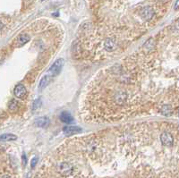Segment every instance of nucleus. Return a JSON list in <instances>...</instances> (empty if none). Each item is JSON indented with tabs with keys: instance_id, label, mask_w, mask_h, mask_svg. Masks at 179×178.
<instances>
[{
	"instance_id": "obj_1",
	"label": "nucleus",
	"mask_w": 179,
	"mask_h": 178,
	"mask_svg": "<svg viewBox=\"0 0 179 178\" xmlns=\"http://www.w3.org/2000/svg\"><path fill=\"white\" fill-rule=\"evenodd\" d=\"M64 64H65V61H64V59H62V58H60V59H57L52 65H51V67L49 68V75H50L52 78L53 77H55V76H57L60 72H61V70H62V68H63V66H64Z\"/></svg>"
},
{
	"instance_id": "obj_8",
	"label": "nucleus",
	"mask_w": 179,
	"mask_h": 178,
	"mask_svg": "<svg viewBox=\"0 0 179 178\" xmlns=\"http://www.w3.org/2000/svg\"><path fill=\"white\" fill-rule=\"evenodd\" d=\"M51 79H52V77L49 74L42 77V79L40 82V89H43V88L47 87L49 84V82H51Z\"/></svg>"
},
{
	"instance_id": "obj_10",
	"label": "nucleus",
	"mask_w": 179,
	"mask_h": 178,
	"mask_svg": "<svg viewBox=\"0 0 179 178\" xmlns=\"http://www.w3.org/2000/svg\"><path fill=\"white\" fill-rule=\"evenodd\" d=\"M104 46H105V49H106L107 50H108V51H112V50H114L115 48H116V43H115V41H114L112 39L108 38V39L106 40Z\"/></svg>"
},
{
	"instance_id": "obj_9",
	"label": "nucleus",
	"mask_w": 179,
	"mask_h": 178,
	"mask_svg": "<svg viewBox=\"0 0 179 178\" xmlns=\"http://www.w3.org/2000/svg\"><path fill=\"white\" fill-rule=\"evenodd\" d=\"M126 99H127V95L124 94V93H118L115 97L116 103L117 105H123L126 101Z\"/></svg>"
},
{
	"instance_id": "obj_14",
	"label": "nucleus",
	"mask_w": 179,
	"mask_h": 178,
	"mask_svg": "<svg viewBox=\"0 0 179 178\" xmlns=\"http://www.w3.org/2000/svg\"><path fill=\"white\" fill-rule=\"evenodd\" d=\"M8 107H9V109L12 110V111L17 110V108H18V102H17L16 100H15V99L11 100V101L9 102V104H8Z\"/></svg>"
},
{
	"instance_id": "obj_11",
	"label": "nucleus",
	"mask_w": 179,
	"mask_h": 178,
	"mask_svg": "<svg viewBox=\"0 0 179 178\" xmlns=\"http://www.w3.org/2000/svg\"><path fill=\"white\" fill-rule=\"evenodd\" d=\"M16 140V136L15 134L11 133H6L0 135V141H10V140Z\"/></svg>"
},
{
	"instance_id": "obj_18",
	"label": "nucleus",
	"mask_w": 179,
	"mask_h": 178,
	"mask_svg": "<svg viewBox=\"0 0 179 178\" xmlns=\"http://www.w3.org/2000/svg\"><path fill=\"white\" fill-rule=\"evenodd\" d=\"M159 1H160L161 3H163V4L166 5L167 3H169V1H170V0H159Z\"/></svg>"
},
{
	"instance_id": "obj_20",
	"label": "nucleus",
	"mask_w": 179,
	"mask_h": 178,
	"mask_svg": "<svg viewBox=\"0 0 179 178\" xmlns=\"http://www.w3.org/2000/svg\"><path fill=\"white\" fill-rule=\"evenodd\" d=\"M1 178H11V177H10V176H9V175H7V174H6V175H3V176H2V177H1Z\"/></svg>"
},
{
	"instance_id": "obj_19",
	"label": "nucleus",
	"mask_w": 179,
	"mask_h": 178,
	"mask_svg": "<svg viewBox=\"0 0 179 178\" xmlns=\"http://www.w3.org/2000/svg\"><path fill=\"white\" fill-rule=\"evenodd\" d=\"M3 26H4V24H3V23L1 22V20H0V30H1V29L3 28Z\"/></svg>"
},
{
	"instance_id": "obj_4",
	"label": "nucleus",
	"mask_w": 179,
	"mask_h": 178,
	"mask_svg": "<svg viewBox=\"0 0 179 178\" xmlns=\"http://www.w3.org/2000/svg\"><path fill=\"white\" fill-rule=\"evenodd\" d=\"M26 92H27V90L23 84H18L15 89V97H17L19 99L24 98L26 95Z\"/></svg>"
},
{
	"instance_id": "obj_12",
	"label": "nucleus",
	"mask_w": 179,
	"mask_h": 178,
	"mask_svg": "<svg viewBox=\"0 0 179 178\" xmlns=\"http://www.w3.org/2000/svg\"><path fill=\"white\" fill-rule=\"evenodd\" d=\"M160 112H161L162 115L169 116V115H171L173 114V109H172L171 106H169V105H165V106H163V107H161Z\"/></svg>"
},
{
	"instance_id": "obj_17",
	"label": "nucleus",
	"mask_w": 179,
	"mask_h": 178,
	"mask_svg": "<svg viewBox=\"0 0 179 178\" xmlns=\"http://www.w3.org/2000/svg\"><path fill=\"white\" fill-rule=\"evenodd\" d=\"M36 164H37V157H33V158L32 159V162H31V165H32V168L35 167Z\"/></svg>"
},
{
	"instance_id": "obj_16",
	"label": "nucleus",
	"mask_w": 179,
	"mask_h": 178,
	"mask_svg": "<svg viewBox=\"0 0 179 178\" xmlns=\"http://www.w3.org/2000/svg\"><path fill=\"white\" fill-rule=\"evenodd\" d=\"M41 104H42V102H41V99H36V100L33 102V105H32V107H33V109L35 110V109H38V108H40V107H41Z\"/></svg>"
},
{
	"instance_id": "obj_5",
	"label": "nucleus",
	"mask_w": 179,
	"mask_h": 178,
	"mask_svg": "<svg viewBox=\"0 0 179 178\" xmlns=\"http://www.w3.org/2000/svg\"><path fill=\"white\" fill-rule=\"evenodd\" d=\"M81 132V128L76 126H68L64 129V132L66 136H72L74 134H77Z\"/></svg>"
},
{
	"instance_id": "obj_3",
	"label": "nucleus",
	"mask_w": 179,
	"mask_h": 178,
	"mask_svg": "<svg viewBox=\"0 0 179 178\" xmlns=\"http://www.w3.org/2000/svg\"><path fill=\"white\" fill-rule=\"evenodd\" d=\"M58 170L60 172V174H64V175H68L72 173L73 171V167L70 164L68 163H62L59 165L58 166Z\"/></svg>"
},
{
	"instance_id": "obj_2",
	"label": "nucleus",
	"mask_w": 179,
	"mask_h": 178,
	"mask_svg": "<svg viewBox=\"0 0 179 178\" xmlns=\"http://www.w3.org/2000/svg\"><path fill=\"white\" fill-rule=\"evenodd\" d=\"M160 140H161L162 144H164L166 146H172V144L174 143V139H173L172 134L167 132H165L161 134Z\"/></svg>"
},
{
	"instance_id": "obj_6",
	"label": "nucleus",
	"mask_w": 179,
	"mask_h": 178,
	"mask_svg": "<svg viewBox=\"0 0 179 178\" xmlns=\"http://www.w3.org/2000/svg\"><path fill=\"white\" fill-rule=\"evenodd\" d=\"M60 120L65 124H71L73 123L74 118L68 112H63L60 115Z\"/></svg>"
},
{
	"instance_id": "obj_21",
	"label": "nucleus",
	"mask_w": 179,
	"mask_h": 178,
	"mask_svg": "<svg viewBox=\"0 0 179 178\" xmlns=\"http://www.w3.org/2000/svg\"><path fill=\"white\" fill-rule=\"evenodd\" d=\"M177 6H178V1H176V3H175V10H177Z\"/></svg>"
},
{
	"instance_id": "obj_7",
	"label": "nucleus",
	"mask_w": 179,
	"mask_h": 178,
	"mask_svg": "<svg viewBox=\"0 0 179 178\" xmlns=\"http://www.w3.org/2000/svg\"><path fill=\"white\" fill-rule=\"evenodd\" d=\"M35 123L39 127H47L49 124V119L48 117H40L36 120Z\"/></svg>"
},
{
	"instance_id": "obj_13",
	"label": "nucleus",
	"mask_w": 179,
	"mask_h": 178,
	"mask_svg": "<svg viewBox=\"0 0 179 178\" xmlns=\"http://www.w3.org/2000/svg\"><path fill=\"white\" fill-rule=\"evenodd\" d=\"M30 36L28 35V34H23V35H21L20 37H19V39H18V43L20 44V45H24V44H25V43H27L28 41H30Z\"/></svg>"
},
{
	"instance_id": "obj_15",
	"label": "nucleus",
	"mask_w": 179,
	"mask_h": 178,
	"mask_svg": "<svg viewBox=\"0 0 179 178\" xmlns=\"http://www.w3.org/2000/svg\"><path fill=\"white\" fill-rule=\"evenodd\" d=\"M145 49H147L148 50H150L152 47H154V40L152 39H150L144 45Z\"/></svg>"
}]
</instances>
